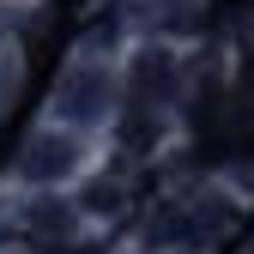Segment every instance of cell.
Segmentation results:
<instances>
[{"mask_svg": "<svg viewBox=\"0 0 254 254\" xmlns=\"http://www.w3.org/2000/svg\"><path fill=\"white\" fill-rule=\"evenodd\" d=\"M121 49L127 37H85L67 61H61V79L49 85L43 115L67 121V127H91V133L109 139V121L121 109Z\"/></svg>", "mask_w": 254, "mask_h": 254, "instance_id": "obj_1", "label": "cell"}, {"mask_svg": "<svg viewBox=\"0 0 254 254\" xmlns=\"http://www.w3.org/2000/svg\"><path fill=\"white\" fill-rule=\"evenodd\" d=\"M103 157H109V139H103V133L37 115V127L24 133L12 170H6V182H18V188H43V194H67V188L85 182Z\"/></svg>", "mask_w": 254, "mask_h": 254, "instance_id": "obj_2", "label": "cell"}]
</instances>
